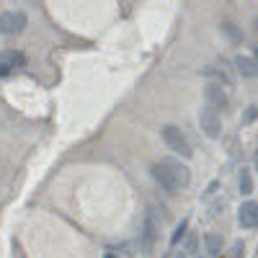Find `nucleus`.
<instances>
[{
  "label": "nucleus",
  "mask_w": 258,
  "mask_h": 258,
  "mask_svg": "<svg viewBox=\"0 0 258 258\" xmlns=\"http://www.w3.org/2000/svg\"><path fill=\"white\" fill-rule=\"evenodd\" d=\"M217 188H220V181H212V183L207 186V191H204V199H209L212 194H217Z\"/></svg>",
  "instance_id": "14"
},
{
  "label": "nucleus",
  "mask_w": 258,
  "mask_h": 258,
  "mask_svg": "<svg viewBox=\"0 0 258 258\" xmlns=\"http://www.w3.org/2000/svg\"><path fill=\"white\" fill-rule=\"evenodd\" d=\"M238 222L243 230H258V204L255 202H245L238 209Z\"/></svg>",
  "instance_id": "7"
},
{
  "label": "nucleus",
  "mask_w": 258,
  "mask_h": 258,
  "mask_svg": "<svg viewBox=\"0 0 258 258\" xmlns=\"http://www.w3.org/2000/svg\"><path fill=\"white\" fill-rule=\"evenodd\" d=\"M170 258H186V250H176V253L170 255Z\"/></svg>",
  "instance_id": "19"
},
{
  "label": "nucleus",
  "mask_w": 258,
  "mask_h": 258,
  "mask_svg": "<svg viewBox=\"0 0 258 258\" xmlns=\"http://www.w3.org/2000/svg\"><path fill=\"white\" fill-rule=\"evenodd\" d=\"M8 75H11V68L6 62H0V78H8Z\"/></svg>",
  "instance_id": "17"
},
{
  "label": "nucleus",
  "mask_w": 258,
  "mask_h": 258,
  "mask_svg": "<svg viewBox=\"0 0 258 258\" xmlns=\"http://www.w3.org/2000/svg\"><path fill=\"white\" fill-rule=\"evenodd\" d=\"M194 245H197V238L191 235V238H188V243H186V250H194Z\"/></svg>",
  "instance_id": "18"
},
{
  "label": "nucleus",
  "mask_w": 258,
  "mask_h": 258,
  "mask_svg": "<svg viewBox=\"0 0 258 258\" xmlns=\"http://www.w3.org/2000/svg\"><path fill=\"white\" fill-rule=\"evenodd\" d=\"M220 31L232 41V44H240V41H243V31H240L238 26H235L232 21H222V24H220Z\"/></svg>",
  "instance_id": "10"
},
{
  "label": "nucleus",
  "mask_w": 258,
  "mask_h": 258,
  "mask_svg": "<svg viewBox=\"0 0 258 258\" xmlns=\"http://www.w3.org/2000/svg\"><path fill=\"white\" fill-rule=\"evenodd\" d=\"M253 62H255V64H258V47H255V49H253Z\"/></svg>",
  "instance_id": "20"
},
{
  "label": "nucleus",
  "mask_w": 258,
  "mask_h": 258,
  "mask_svg": "<svg viewBox=\"0 0 258 258\" xmlns=\"http://www.w3.org/2000/svg\"><path fill=\"white\" fill-rule=\"evenodd\" d=\"M199 129L204 132V137L209 140H217L222 135V119L217 111H212L209 106H204V109H199Z\"/></svg>",
  "instance_id": "6"
},
{
  "label": "nucleus",
  "mask_w": 258,
  "mask_h": 258,
  "mask_svg": "<svg viewBox=\"0 0 258 258\" xmlns=\"http://www.w3.org/2000/svg\"><path fill=\"white\" fill-rule=\"evenodd\" d=\"M204 98H207V106L212 111H217L220 114V109L225 111V109H230V96H227V91L222 88L220 83H207L204 85Z\"/></svg>",
  "instance_id": "5"
},
{
  "label": "nucleus",
  "mask_w": 258,
  "mask_h": 258,
  "mask_svg": "<svg viewBox=\"0 0 258 258\" xmlns=\"http://www.w3.org/2000/svg\"><path fill=\"white\" fill-rule=\"evenodd\" d=\"M255 114H258V111H255V106H250V109H248V114L243 116V121H245V124H248V121H253V119H255Z\"/></svg>",
  "instance_id": "16"
},
{
  "label": "nucleus",
  "mask_w": 258,
  "mask_h": 258,
  "mask_svg": "<svg viewBox=\"0 0 258 258\" xmlns=\"http://www.w3.org/2000/svg\"><path fill=\"white\" fill-rule=\"evenodd\" d=\"M204 245H207V253L209 255H217L222 250V235L220 232H207L204 235Z\"/></svg>",
  "instance_id": "11"
},
{
  "label": "nucleus",
  "mask_w": 258,
  "mask_h": 258,
  "mask_svg": "<svg viewBox=\"0 0 258 258\" xmlns=\"http://www.w3.org/2000/svg\"><path fill=\"white\" fill-rule=\"evenodd\" d=\"M103 258H119V255H114V253H103Z\"/></svg>",
  "instance_id": "21"
},
{
  "label": "nucleus",
  "mask_w": 258,
  "mask_h": 258,
  "mask_svg": "<svg viewBox=\"0 0 258 258\" xmlns=\"http://www.w3.org/2000/svg\"><path fill=\"white\" fill-rule=\"evenodd\" d=\"M160 135H163V142L168 145V150H173L176 155H181V158H191V155H194L191 142H188V137L183 135V129H181V126H176V124H165V126L160 129Z\"/></svg>",
  "instance_id": "3"
},
{
  "label": "nucleus",
  "mask_w": 258,
  "mask_h": 258,
  "mask_svg": "<svg viewBox=\"0 0 258 258\" xmlns=\"http://www.w3.org/2000/svg\"><path fill=\"white\" fill-rule=\"evenodd\" d=\"M186 230H188V220H181V225L176 227V232L170 235V248H176V245H178V240L186 235Z\"/></svg>",
  "instance_id": "13"
},
{
  "label": "nucleus",
  "mask_w": 258,
  "mask_h": 258,
  "mask_svg": "<svg viewBox=\"0 0 258 258\" xmlns=\"http://www.w3.org/2000/svg\"><path fill=\"white\" fill-rule=\"evenodd\" d=\"M199 258H202V255H199Z\"/></svg>",
  "instance_id": "22"
},
{
  "label": "nucleus",
  "mask_w": 258,
  "mask_h": 258,
  "mask_svg": "<svg viewBox=\"0 0 258 258\" xmlns=\"http://www.w3.org/2000/svg\"><path fill=\"white\" fill-rule=\"evenodd\" d=\"M238 186H240V194H243V197H248V194H253V178H250V173H248V170H240Z\"/></svg>",
  "instance_id": "12"
},
{
  "label": "nucleus",
  "mask_w": 258,
  "mask_h": 258,
  "mask_svg": "<svg viewBox=\"0 0 258 258\" xmlns=\"http://www.w3.org/2000/svg\"><path fill=\"white\" fill-rule=\"evenodd\" d=\"M240 255H243V243L238 240V243L232 245V258H240Z\"/></svg>",
  "instance_id": "15"
},
{
  "label": "nucleus",
  "mask_w": 258,
  "mask_h": 258,
  "mask_svg": "<svg viewBox=\"0 0 258 258\" xmlns=\"http://www.w3.org/2000/svg\"><path fill=\"white\" fill-rule=\"evenodd\" d=\"M235 70H238L243 78H255L258 75V64L253 62V57L238 54V57H235Z\"/></svg>",
  "instance_id": "8"
},
{
  "label": "nucleus",
  "mask_w": 258,
  "mask_h": 258,
  "mask_svg": "<svg viewBox=\"0 0 258 258\" xmlns=\"http://www.w3.org/2000/svg\"><path fill=\"white\" fill-rule=\"evenodd\" d=\"M158 238H160V220L155 217V209H147L145 220H142V227H140V250L145 255H150L155 250Z\"/></svg>",
  "instance_id": "2"
},
{
  "label": "nucleus",
  "mask_w": 258,
  "mask_h": 258,
  "mask_svg": "<svg viewBox=\"0 0 258 258\" xmlns=\"http://www.w3.org/2000/svg\"><path fill=\"white\" fill-rule=\"evenodd\" d=\"M29 24V18L24 11H6L3 16H0V34H6V36H18V34H24Z\"/></svg>",
  "instance_id": "4"
},
{
  "label": "nucleus",
  "mask_w": 258,
  "mask_h": 258,
  "mask_svg": "<svg viewBox=\"0 0 258 258\" xmlns=\"http://www.w3.org/2000/svg\"><path fill=\"white\" fill-rule=\"evenodd\" d=\"M150 173H153L155 183L168 191V194H176L181 188H186L191 183V170L186 163H181L178 158H160L150 165Z\"/></svg>",
  "instance_id": "1"
},
{
  "label": "nucleus",
  "mask_w": 258,
  "mask_h": 258,
  "mask_svg": "<svg viewBox=\"0 0 258 258\" xmlns=\"http://www.w3.org/2000/svg\"><path fill=\"white\" fill-rule=\"evenodd\" d=\"M0 62H6L11 70L13 68H26V54L16 52V49H8V52H3V59H0Z\"/></svg>",
  "instance_id": "9"
}]
</instances>
